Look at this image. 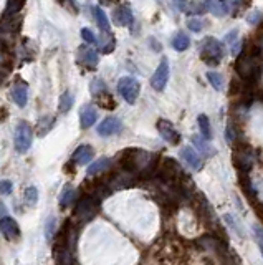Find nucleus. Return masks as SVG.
<instances>
[{
	"instance_id": "c9c22d12",
	"label": "nucleus",
	"mask_w": 263,
	"mask_h": 265,
	"mask_svg": "<svg viewBox=\"0 0 263 265\" xmlns=\"http://www.w3.org/2000/svg\"><path fill=\"white\" fill-rule=\"evenodd\" d=\"M225 220H227V224L232 227V229H234L238 235H240V237H245V234H243V231L242 229H240V227H238V224L235 222V219L234 217H232L230 214H227V216H225Z\"/></svg>"
},
{
	"instance_id": "2f4dec72",
	"label": "nucleus",
	"mask_w": 263,
	"mask_h": 265,
	"mask_svg": "<svg viewBox=\"0 0 263 265\" xmlns=\"http://www.w3.org/2000/svg\"><path fill=\"white\" fill-rule=\"evenodd\" d=\"M57 2L62 5L63 9L70 10L71 13H74V15L78 13V4H77V0H57Z\"/></svg>"
},
{
	"instance_id": "6ab92c4d",
	"label": "nucleus",
	"mask_w": 263,
	"mask_h": 265,
	"mask_svg": "<svg viewBox=\"0 0 263 265\" xmlns=\"http://www.w3.org/2000/svg\"><path fill=\"white\" fill-rule=\"evenodd\" d=\"M109 166H111V159L109 158H100V159H96L95 163L88 167V176H98L100 173L108 171Z\"/></svg>"
},
{
	"instance_id": "f704fd0d",
	"label": "nucleus",
	"mask_w": 263,
	"mask_h": 265,
	"mask_svg": "<svg viewBox=\"0 0 263 265\" xmlns=\"http://www.w3.org/2000/svg\"><path fill=\"white\" fill-rule=\"evenodd\" d=\"M81 36H83V40L88 42V43H95V45H98V39L95 36V33L89 30V28H83L81 30Z\"/></svg>"
},
{
	"instance_id": "423d86ee",
	"label": "nucleus",
	"mask_w": 263,
	"mask_h": 265,
	"mask_svg": "<svg viewBox=\"0 0 263 265\" xmlns=\"http://www.w3.org/2000/svg\"><path fill=\"white\" fill-rule=\"evenodd\" d=\"M234 164L238 169V173H250L255 164V156L253 151L249 146H243V148H238L234 153Z\"/></svg>"
},
{
	"instance_id": "2eb2a0df",
	"label": "nucleus",
	"mask_w": 263,
	"mask_h": 265,
	"mask_svg": "<svg viewBox=\"0 0 263 265\" xmlns=\"http://www.w3.org/2000/svg\"><path fill=\"white\" fill-rule=\"evenodd\" d=\"M180 158H182L185 163L194 169V171H200V169H202L200 156L192 148H189V146H185V148L180 149Z\"/></svg>"
},
{
	"instance_id": "20e7f679",
	"label": "nucleus",
	"mask_w": 263,
	"mask_h": 265,
	"mask_svg": "<svg viewBox=\"0 0 263 265\" xmlns=\"http://www.w3.org/2000/svg\"><path fill=\"white\" fill-rule=\"evenodd\" d=\"M139 90H141V86L136 78L124 77L118 82V91L121 93V97L129 103V105H134V101L138 100Z\"/></svg>"
},
{
	"instance_id": "7ed1b4c3",
	"label": "nucleus",
	"mask_w": 263,
	"mask_h": 265,
	"mask_svg": "<svg viewBox=\"0 0 263 265\" xmlns=\"http://www.w3.org/2000/svg\"><path fill=\"white\" fill-rule=\"evenodd\" d=\"M98 205H100V201H96L93 196H83L81 199H78L77 207H74V216L77 219H80L81 222H88L96 216Z\"/></svg>"
},
{
	"instance_id": "a19ab883",
	"label": "nucleus",
	"mask_w": 263,
	"mask_h": 265,
	"mask_svg": "<svg viewBox=\"0 0 263 265\" xmlns=\"http://www.w3.org/2000/svg\"><path fill=\"white\" fill-rule=\"evenodd\" d=\"M253 231H255V235H257V244L261 249V229H260V227H255Z\"/></svg>"
},
{
	"instance_id": "4468645a",
	"label": "nucleus",
	"mask_w": 263,
	"mask_h": 265,
	"mask_svg": "<svg viewBox=\"0 0 263 265\" xmlns=\"http://www.w3.org/2000/svg\"><path fill=\"white\" fill-rule=\"evenodd\" d=\"M12 98L20 108H24L27 105V98H28V85L25 82L15 83L12 86Z\"/></svg>"
},
{
	"instance_id": "cd10ccee",
	"label": "nucleus",
	"mask_w": 263,
	"mask_h": 265,
	"mask_svg": "<svg viewBox=\"0 0 263 265\" xmlns=\"http://www.w3.org/2000/svg\"><path fill=\"white\" fill-rule=\"evenodd\" d=\"M73 94L71 93H68V91H65L62 97H60V105H58V108H60V111L62 113H68L70 109H71V106H73Z\"/></svg>"
},
{
	"instance_id": "c85d7f7f",
	"label": "nucleus",
	"mask_w": 263,
	"mask_h": 265,
	"mask_svg": "<svg viewBox=\"0 0 263 265\" xmlns=\"http://www.w3.org/2000/svg\"><path fill=\"white\" fill-rule=\"evenodd\" d=\"M36 201H39V191L35 186H30L25 191V204L28 207H33V205H36Z\"/></svg>"
},
{
	"instance_id": "473e14b6",
	"label": "nucleus",
	"mask_w": 263,
	"mask_h": 265,
	"mask_svg": "<svg viewBox=\"0 0 263 265\" xmlns=\"http://www.w3.org/2000/svg\"><path fill=\"white\" fill-rule=\"evenodd\" d=\"M53 124H55V118H48V123H47V118H45L43 121H40V131H39V135L40 136H45L51 129V126H53Z\"/></svg>"
},
{
	"instance_id": "72a5a7b5",
	"label": "nucleus",
	"mask_w": 263,
	"mask_h": 265,
	"mask_svg": "<svg viewBox=\"0 0 263 265\" xmlns=\"http://www.w3.org/2000/svg\"><path fill=\"white\" fill-rule=\"evenodd\" d=\"M187 27H189L192 32H200L202 28H204V22H202L200 18H191L189 22H187Z\"/></svg>"
},
{
	"instance_id": "e433bc0d",
	"label": "nucleus",
	"mask_w": 263,
	"mask_h": 265,
	"mask_svg": "<svg viewBox=\"0 0 263 265\" xmlns=\"http://www.w3.org/2000/svg\"><path fill=\"white\" fill-rule=\"evenodd\" d=\"M101 91H106V85H104L101 80H95V82L91 83V93L93 94H98Z\"/></svg>"
},
{
	"instance_id": "aec40b11",
	"label": "nucleus",
	"mask_w": 263,
	"mask_h": 265,
	"mask_svg": "<svg viewBox=\"0 0 263 265\" xmlns=\"http://www.w3.org/2000/svg\"><path fill=\"white\" fill-rule=\"evenodd\" d=\"M74 201H77V191H74L71 186H65L62 196H60V207L62 209L70 207Z\"/></svg>"
},
{
	"instance_id": "9b49d317",
	"label": "nucleus",
	"mask_w": 263,
	"mask_h": 265,
	"mask_svg": "<svg viewBox=\"0 0 263 265\" xmlns=\"http://www.w3.org/2000/svg\"><path fill=\"white\" fill-rule=\"evenodd\" d=\"M112 20H115V24H118L119 27H131L134 24V15L129 9V5L118 7L115 13H112Z\"/></svg>"
},
{
	"instance_id": "79ce46f5",
	"label": "nucleus",
	"mask_w": 263,
	"mask_h": 265,
	"mask_svg": "<svg viewBox=\"0 0 263 265\" xmlns=\"http://www.w3.org/2000/svg\"><path fill=\"white\" fill-rule=\"evenodd\" d=\"M7 216V207L4 202H0V217H5Z\"/></svg>"
},
{
	"instance_id": "dca6fc26",
	"label": "nucleus",
	"mask_w": 263,
	"mask_h": 265,
	"mask_svg": "<svg viewBox=\"0 0 263 265\" xmlns=\"http://www.w3.org/2000/svg\"><path fill=\"white\" fill-rule=\"evenodd\" d=\"M53 259L57 265H70L71 263L70 245H53Z\"/></svg>"
},
{
	"instance_id": "58836bf2",
	"label": "nucleus",
	"mask_w": 263,
	"mask_h": 265,
	"mask_svg": "<svg viewBox=\"0 0 263 265\" xmlns=\"http://www.w3.org/2000/svg\"><path fill=\"white\" fill-rule=\"evenodd\" d=\"M260 22H261V13H260V10H253L250 15H249V24L257 25V24H260Z\"/></svg>"
},
{
	"instance_id": "412c9836",
	"label": "nucleus",
	"mask_w": 263,
	"mask_h": 265,
	"mask_svg": "<svg viewBox=\"0 0 263 265\" xmlns=\"http://www.w3.org/2000/svg\"><path fill=\"white\" fill-rule=\"evenodd\" d=\"M93 17L95 20L98 22V27L101 28V32H109V28H111V24H109V20L106 17V13H104L101 10V7H93Z\"/></svg>"
},
{
	"instance_id": "b1692460",
	"label": "nucleus",
	"mask_w": 263,
	"mask_h": 265,
	"mask_svg": "<svg viewBox=\"0 0 263 265\" xmlns=\"http://www.w3.org/2000/svg\"><path fill=\"white\" fill-rule=\"evenodd\" d=\"M191 45V40H189V36H187L185 33L182 32H179L176 36H174V40H172V47H174L177 51H184L187 50Z\"/></svg>"
},
{
	"instance_id": "7c9ffc66",
	"label": "nucleus",
	"mask_w": 263,
	"mask_h": 265,
	"mask_svg": "<svg viewBox=\"0 0 263 265\" xmlns=\"http://www.w3.org/2000/svg\"><path fill=\"white\" fill-rule=\"evenodd\" d=\"M207 80H209V83L215 88V90H222L223 80H222V75H220V73L209 71V73H207Z\"/></svg>"
},
{
	"instance_id": "f8f14e48",
	"label": "nucleus",
	"mask_w": 263,
	"mask_h": 265,
	"mask_svg": "<svg viewBox=\"0 0 263 265\" xmlns=\"http://www.w3.org/2000/svg\"><path fill=\"white\" fill-rule=\"evenodd\" d=\"M78 62L80 65H86L88 68H96L98 65V53L91 47H80L78 48Z\"/></svg>"
},
{
	"instance_id": "1a4fd4ad",
	"label": "nucleus",
	"mask_w": 263,
	"mask_h": 265,
	"mask_svg": "<svg viewBox=\"0 0 263 265\" xmlns=\"http://www.w3.org/2000/svg\"><path fill=\"white\" fill-rule=\"evenodd\" d=\"M0 232L9 240H15L20 237V227L17 224V220L5 216V217H0Z\"/></svg>"
},
{
	"instance_id": "39448f33",
	"label": "nucleus",
	"mask_w": 263,
	"mask_h": 265,
	"mask_svg": "<svg viewBox=\"0 0 263 265\" xmlns=\"http://www.w3.org/2000/svg\"><path fill=\"white\" fill-rule=\"evenodd\" d=\"M32 128L27 121H20L15 131V149L18 153H27L32 146Z\"/></svg>"
},
{
	"instance_id": "a878e982",
	"label": "nucleus",
	"mask_w": 263,
	"mask_h": 265,
	"mask_svg": "<svg viewBox=\"0 0 263 265\" xmlns=\"http://www.w3.org/2000/svg\"><path fill=\"white\" fill-rule=\"evenodd\" d=\"M204 5H205V9L210 13H214L215 17H223L225 15L223 9H222V0H205Z\"/></svg>"
},
{
	"instance_id": "ddd939ff",
	"label": "nucleus",
	"mask_w": 263,
	"mask_h": 265,
	"mask_svg": "<svg viewBox=\"0 0 263 265\" xmlns=\"http://www.w3.org/2000/svg\"><path fill=\"white\" fill-rule=\"evenodd\" d=\"M95 158V151L91 146H88V144H81L80 148H77V151L73 153V158L71 161L74 164H88L89 161H91Z\"/></svg>"
},
{
	"instance_id": "4be33fe9",
	"label": "nucleus",
	"mask_w": 263,
	"mask_h": 265,
	"mask_svg": "<svg viewBox=\"0 0 263 265\" xmlns=\"http://www.w3.org/2000/svg\"><path fill=\"white\" fill-rule=\"evenodd\" d=\"M192 143H194L195 148L200 151V154H204V156H212V154L215 153V149L209 144L207 139L200 138V136H192Z\"/></svg>"
},
{
	"instance_id": "a211bd4d",
	"label": "nucleus",
	"mask_w": 263,
	"mask_h": 265,
	"mask_svg": "<svg viewBox=\"0 0 263 265\" xmlns=\"http://www.w3.org/2000/svg\"><path fill=\"white\" fill-rule=\"evenodd\" d=\"M245 5H249L243 0H222V9L225 15H237V13L243 9Z\"/></svg>"
},
{
	"instance_id": "c03bdc74",
	"label": "nucleus",
	"mask_w": 263,
	"mask_h": 265,
	"mask_svg": "<svg viewBox=\"0 0 263 265\" xmlns=\"http://www.w3.org/2000/svg\"><path fill=\"white\" fill-rule=\"evenodd\" d=\"M4 82V73H2V70H0V83Z\"/></svg>"
},
{
	"instance_id": "4c0bfd02",
	"label": "nucleus",
	"mask_w": 263,
	"mask_h": 265,
	"mask_svg": "<svg viewBox=\"0 0 263 265\" xmlns=\"http://www.w3.org/2000/svg\"><path fill=\"white\" fill-rule=\"evenodd\" d=\"M12 193V182L10 181H0V194L2 196H9Z\"/></svg>"
},
{
	"instance_id": "6e6552de",
	"label": "nucleus",
	"mask_w": 263,
	"mask_h": 265,
	"mask_svg": "<svg viewBox=\"0 0 263 265\" xmlns=\"http://www.w3.org/2000/svg\"><path fill=\"white\" fill-rule=\"evenodd\" d=\"M157 131H159V135L166 139L167 143L171 144H179L180 143V135L179 131L174 128V124L167 120H159L157 121Z\"/></svg>"
},
{
	"instance_id": "f3484780",
	"label": "nucleus",
	"mask_w": 263,
	"mask_h": 265,
	"mask_svg": "<svg viewBox=\"0 0 263 265\" xmlns=\"http://www.w3.org/2000/svg\"><path fill=\"white\" fill-rule=\"evenodd\" d=\"M96 109L93 106H85L83 109H81V113H80V123H81V128L83 129H88V128H91L95 121H96Z\"/></svg>"
},
{
	"instance_id": "bb28decb",
	"label": "nucleus",
	"mask_w": 263,
	"mask_h": 265,
	"mask_svg": "<svg viewBox=\"0 0 263 265\" xmlns=\"http://www.w3.org/2000/svg\"><path fill=\"white\" fill-rule=\"evenodd\" d=\"M25 0H9L5 7V17H12V15H17V13L22 10L24 7Z\"/></svg>"
},
{
	"instance_id": "37998d69",
	"label": "nucleus",
	"mask_w": 263,
	"mask_h": 265,
	"mask_svg": "<svg viewBox=\"0 0 263 265\" xmlns=\"http://www.w3.org/2000/svg\"><path fill=\"white\" fill-rule=\"evenodd\" d=\"M101 4H106V5H111V4H116L118 0H100Z\"/></svg>"
},
{
	"instance_id": "9d476101",
	"label": "nucleus",
	"mask_w": 263,
	"mask_h": 265,
	"mask_svg": "<svg viewBox=\"0 0 263 265\" xmlns=\"http://www.w3.org/2000/svg\"><path fill=\"white\" fill-rule=\"evenodd\" d=\"M123 129V124L118 118H106L100 126H98V135L100 136H112V135H118L119 131Z\"/></svg>"
},
{
	"instance_id": "393cba45",
	"label": "nucleus",
	"mask_w": 263,
	"mask_h": 265,
	"mask_svg": "<svg viewBox=\"0 0 263 265\" xmlns=\"http://www.w3.org/2000/svg\"><path fill=\"white\" fill-rule=\"evenodd\" d=\"M199 128H200V135L204 139H207V141H210L212 139V131H210V121H209V118L205 115H200L199 116Z\"/></svg>"
},
{
	"instance_id": "f03ea898",
	"label": "nucleus",
	"mask_w": 263,
	"mask_h": 265,
	"mask_svg": "<svg viewBox=\"0 0 263 265\" xmlns=\"http://www.w3.org/2000/svg\"><path fill=\"white\" fill-rule=\"evenodd\" d=\"M182 173L184 171H182V167H180V164L172 158L159 159V164H157V171H156V174L159 176V179L166 184L176 182Z\"/></svg>"
},
{
	"instance_id": "ea45409f",
	"label": "nucleus",
	"mask_w": 263,
	"mask_h": 265,
	"mask_svg": "<svg viewBox=\"0 0 263 265\" xmlns=\"http://www.w3.org/2000/svg\"><path fill=\"white\" fill-rule=\"evenodd\" d=\"M172 4H174L179 10H185V4H187V0H172Z\"/></svg>"
},
{
	"instance_id": "5701e85b",
	"label": "nucleus",
	"mask_w": 263,
	"mask_h": 265,
	"mask_svg": "<svg viewBox=\"0 0 263 265\" xmlns=\"http://www.w3.org/2000/svg\"><path fill=\"white\" fill-rule=\"evenodd\" d=\"M95 97H96V103L101 108H106V109H115L116 108V101L108 91H101V93L95 94Z\"/></svg>"
},
{
	"instance_id": "f257e3e1",
	"label": "nucleus",
	"mask_w": 263,
	"mask_h": 265,
	"mask_svg": "<svg viewBox=\"0 0 263 265\" xmlns=\"http://www.w3.org/2000/svg\"><path fill=\"white\" fill-rule=\"evenodd\" d=\"M223 56V47L219 40H215L214 36H207L200 43V60L205 65L215 66L219 65Z\"/></svg>"
},
{
	"instance_id": "c756f323",
	"label": "nucleus",
	"mask_w": 263,
	"mask_h": 265,
	"mask_svg": "<svg viewBox=\"0 0 263 265\" xmlns=\"http://www.w3.org/2000/svg\"><path fill=\"white\" fill-rule=\"evenodd\" d=\"M55 229H57V219L55 217H48L47 225H45V237H47V242H53Z\"/></svg>"
},
{
	"instance_id": "0eeeda50",
	"label": "nucleus",
	"mask_w": 263,
	"mask_h": 265,
	"mask_svg": "<svg viewBox=\"0 0 263 265\" xmlns=\"http://www.w3.org/2000/svg\"><path fill=\"white\" fill-rule=\"evenodd\" d=\"M167 80H169V62H167V58H162L159 66H157V70L154 71V75L151 78V85H153L154 90L161 91L166 88Z\"/></svg>"
}]
</instances>
